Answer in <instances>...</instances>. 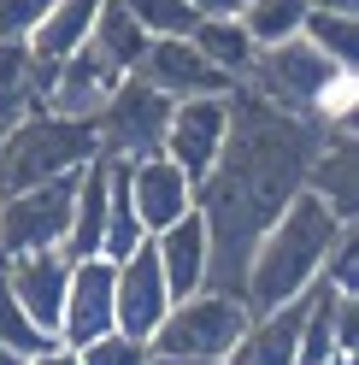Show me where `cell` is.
<instances>
[{"label": "cell", "instance_id": "17", "mask_svg": "<svg viewBox=\"0 0 359 365\" xmlns=\"http://www.w3.org/2000/svg\"><path fill=\"white\" fill-rule=\"evenodd\" d=\"M106 195H112V159H88L77 171V189H71V224H65V242L59 254L65 259H88L100 247V224H106Z\"/></svg>", "mask_w": 359, "mask_h": 365}, {"label": "cell", "instance_id": "16", "mask_svg": "<svg viewBox=\"0 0 359 365\" xmlns=\"http://www.w3.org/2000/svg\"><path fill=\"white\" fill-rule=\"evenodd\" d=\"M295 348H301V294L271 312H254L236 348L224 354V365H295Z\"/></svg>", "mask_w": 359, "mask_h": 365}, {"label": "cell", "instance_id": "8", "mask_svg": "<svg viewBox=\"0 0 359 365\" xmlns=\"http://www.w3.org/2000/svg\"><path fill=\"white\" fill-rule=\"evenodd\" d=\"M165 312H171V289H165L160 254H153V236H147L130 259L112 265V324L147 341L153 330H160Z\"/></svg>", "mask_w": 359, "mask_h": 365}, {"label": "cell", "instance_id": "7", "mask_svg": "<svg viewBox=\"0 0 359 365\" xmlns=\"http://www.w3.org/2000/svg\"><path fill=\"white\" fill-rule=\"evenodd\" d=\"M224 130H230V88L224 95H194V101H171V118H165V142L160 153L177 159L189 171V182L212 177L218 153H224Z\"/></svg>", "mask_w": 359, "mask_h": 365}, {"label": "cell", "instance_id": "4", "mask_svg": "<svg viewBox=\"0 0 359 365\" xmlns=\"http://www.w3.org/2000/svg\"><path fill=\"white\" fill-rule=\"evenodd\" d=\"M248 301L224 289H194L183 301H171V312L160 318V330L147 336L153 354H194V359H224L236 348V336L248 330Z\"/></svg>", "mask_w": 359, "mask_h": 365}, {"label": "cell", "instance_id": "5", "mask_svg": "<svg viewBox=\"0 0 359 365\" xmlns=\"http://www.w3.org/2000/svg\"><path fill=\"white\" fill-rule=\"evenodd\" d=\"M165 118H171V101L160 88H147L142 77H118V88L106 95V106L95 112V135H100V159H147L160 153L165 142Z\"/></svg>", "mask_w": 359, "mask_h": 365}, {"label": "cell", "instance_id": "6", "mask_svg": "<svg viewBox=\"0 0 359 365\" xmlns=\"http://www.w3.org/2000/svg\"><path fill=\"white\" fill-rule=\"evenodd\" d=\"M71 189L77 177H53V182H30V189L0 195V259L59 247L65 224H71Z\"/></svg>", "mask_w": 359, "mask_h": 365}, {"label": "cell", "instance_id": "18", "mask_svg": "<svg viewBox=\"0 0 359 365\" xmlns=\"http://www.w3.org/2000/svg\"><path fill=\"white\" fill-rule=\"evenodd\" d=\"M95 12H100V0H53L48 12H41V24L24 36V48L36 59H65V53H77L88 30H95Z\"/></svg>", "mask_w": 359, "mask_h": 365}, {"label": "cell", "instance_id": "26", "mask_svg": "<svg viewBox=\"0 0 359 365\" xmlns=\"http://www.w3.org/2000/svg\"><path fill=\"white\" fill-rule=\"evenodd\" d=\"M77 359H83V365H147V341L112 324V330H100L95 341H83Z\"/></svg>", "mask_w": 359, "mask_h": 365}, {"label": "cell", "instance_id": "20", "mask_svg": "<svg viewBox=\"0 0 359 365\" xmlns=\"http://www.w3.org/2000/svg\"><path fill=\"white\" fill-rule=\"evenodd\" d=\"M147 30L136 24V18H130L124 6H118V0H100V12H95V30H88V48H95L106 65H112V71H136V59L147 53Z\"/></svg>", "mask_w": 359, "mask_h": 365}, {"label": "cell", "instance_id": "22", "mask_svg": "<svg viewBox=\"0 0 359 365\" xmlns=\"http://www.w3.org/2000/svg\"><path fill=\"white\" fill-rule=\"evenodd\" d=\"M36 112V53L24 41H0V124Z\"/></svg>", "mask_w": 359, "mask_h": 365}, {"label": "cell", "instance_id": "29", "mask_svg": "<svg viewBox=\"0 0 359 365\" xmlns=\"http://www.w3.org/2000/svg\"><path fill=\"white\" fill-rule=\"evenodd\" d=\"M30 365H83V359H77V348H65V341H48V348L30 354Z\"/></svg>", "mask_w": 359, "mask_h": 365}, {"label": "cell", "instance_id": "14", "mask_svg": "<svg viewBox=\"0 0 359 365\" xmlns=\"http://www.w3.org/2000/svg\"><path fill=\"white\" fill-rule=\"evenodd\" d=\"M301 189H312L342 224L359 218V153H353V130H324V142H318V153H312Z\"/></svg>", "mask_w": 359, "mask_h": 365}, {"label": "cell", "instance_id": "11", "mask_svg": "<svg viewBox=\"0 0 359 365\" xmlns=\"http://www.w3.org/2000/svg\"><path fill=\"white\" fill-rule=\"evenodd\" d=\"M100 330H112V259L88 254L71 259V277H65V307H59V336L65 348H83Z\"/></svg>", "mask_w": 359, "mask_h": 365}, {"label": "cell", "instance_id": "3", "mask_svg": "<svg viewBox=\"0 0 359 365\" xmlns=\"http://www.w3.org/2000/svg\"><path fill=\"white\" fill-rule=\"evenodd\" d=\"M342 71H353V65H335V59H324L318 48H312L306 36H288V41H271V48H259L241 83H248L254 95H265L271 106H283V112L318 118V106H324V95H330V83L342 77Z\"/></svg>", "mask_w": 359, "mask_h": 365}, {"label": "cell", "instance_id": "31", "mask_svg": "<svg viewBox=\"0 0 359 365\" xmlns=\"http://www.w3.org/2000/svg\"><path fill=\"white\" fill-rule=\"evenodd\" d=\"M147 365H224V359H194V354H153V348H147Z\"/></svg>", "mask_w": 359, "mask_h": 365}, {"label": "cell", "instance_id": "23", "mask_svg": "<svg viewBox=\"0 0 359 365\" xmlns=\"http://www.w3.org/2000/svg\"><path fill=\"white\" fill-rule=\"evenodd\" d=\"M241 30L254 36V48H271V41L301 36V18H306V0H241Z\"/></svg>", "mask_w": 359, "mask_h": 365}, {"label": "cell", "instance_id": "2", "mask_svg": "<svg viewBox=\"0 0 359 365\" xmlns=\"http://www.w3.org/2000/svg\"><path fill=\"white\" fill-rule=\"evenodd\" d=\"M95 153H100L95 118H65V112L36 106L18 124H6V142H0V195L30 189V182H53V177H77Z\"/></svg>", "mask_w": 359, "mask_h": 365}, {"label": "cell", "instance_id": "34", "mask_svg": "<svg viewBox=\"0 0 359 365\" xmlns=\"http://www.w3.org/2000/svg\"><path fill=\"white\" fill-rule=\"evenodd\" d=\"M318 365H359V354H330V359H318Z\"/></svg>", "mask_w": 359, "mask_h": 365}, {"label": "cell", "instance_id": "19", "mask_svg": "<svg viewBox=\"0 0 359 365\" xmlns=\"http://www.w3.org/2000/svg\"><path fill=\"white\" fill-rule=\"evenodd\" d=\"M189 41H194V53L207 59V65H218L230 83H241L248 77V65H254V36L241 30V18L236 12H224V18H194V30H189Z\"/></svg>", "mask_w": 359, "mask_h": 365}, {"label": "cell", "instance_id": "28", "mask_svg": "<svg viewBox=\"0 0 359 365\" xmlns=\"http://www.w3.org/2000/svg\"><path fill=\"white\" fill-rule=\"evenodd\" d=\"M53 0H0V41H24Z\"/></svg>", "mask_w": 359, "mask_h": 365}, {"label": "cell", "instance_id": "12", "mask_svg": "<svg viewBox=\"0 0 359 365\" xmlns=\"http://www.w3.org/2000/svg\"><path fill=\"white\" fill-rule=\"evenodd\" d=\"M6 265V283L18 294V307L30 312V324L41 336H59V307H65V277H71V259L59 247H36V254H12L0 259Z\"/></svg>", "mask_w": 359, "mask_h": 365}, {"label": "cell", "instance_id": "9", "mask_svg": "<svg viewBox=\"0 0 359 365\" xmlns=\"http://www.w3.org/2000/svg\"><path fill=\"white\" fill-rule=\"evenodd\" d=\"M130 77H142L147 88H160L165 101H194V95H224V88H236L218 65H207L194 53L189 36H153Z\"/></svg>", "mask_w": 359, "mask_h": 365}, {"label": "cell", "instance_id": "30", "mask_svg": "<svg viewBox=\"0 0 359 365\" xmlns=\"http://www.w3.org/2000/svg\"><path fill=\"white\" fill-rule=\"evenodd\" d=\"M200 18H224V12H241V0H189Z\"/></svg>", "mask_w": 359, "mask_h": 365}, {"label": "cell", "instance_id": "32", "mask_svg": "<svg viewBox=\"0 0 359 365\" xmlns=\"http://www.w3.org/2000/svg\"><path fill=\"white\" fill-rule=\"evenodd\" d=\"M306 6H318V12H342V18H359V0H306Z\"/></svg>", "mask_w": 359, "mask_h": 365}, {"label": "cell", "instance_id": "13", "mask_svg": "<svg viewBox=\"0 0 359 365\" xmlns=\"http://www.w3.org/2000/svg\"><path fill=\"white\" fill-rule=\"evenodd\" d=\"M118 77H124V71H112V65L83 41L77 53H65V59L53 65V83H48V101H41V106H48V112H65V118H95V112L106 106V95L118 88Z\"/></svg>", "mask_w": 359, "mask_h": 365}, {"label": "cell", "instance_id": "25", "mask_svg": "<svg viewBox=\"0 0 359 365\" xmlns=\"http://www.w3.org/2000/svg\"><path fill=\"white\" fill-rule=\"evenodd\" d=\"M53 336H41L30 324V312L18 307V294L6 283V265H0V348H12V354H36V348H48Z\"/></svg>", "mask_w": 359, "mask_h": 365}, {"label": "cell", "instance_id": "33", "mask_svg": "<svg viewBox=\"0 0 359 365\" xmlns=\"http://www.w3.org/2000/svg\"><path fill=\"white\" fill-rule=\"evenodd\" d=\"M0 365H30V354H12V348H0Z\"/></svg>", "mask_w": 359, "mask_h": 365}, {"label": "cell", "instance_id": "10", "mask_svg": "<svg viewBox=\"0 0 359 365\" xmlns=\"http://www.w3.org/2000/svg\"><path fill=\"white\" fill-rule=\"evenodd\" d=\"M124 189H130V207H136L142 230H165V224H177L189 207H194V182L189 171L177 165V159L165 153H147V159H130L124 165Z\"/></svg>", "mask_w": 359, "mask_h": 365}, {"label": "cell", "instance_id": "35", "mask_svg": "<svg viewBox=\"0 0 359 365\" xmlns=\"http://www.w3.org/2000/svg\"><path fill=\"white\" fill-rule=\"evenodd\" d=\"M0 142H6V124H0Z\"/></svg>", "mask_w": 359, "mask_h": 365}, {"label": "cell", "instance_id": "24", "mask_svg": "<svg viewBox=\"0 0 359 365\" xmlns=\"http://www.w3.org/2000/svg\"><path fill=\"white\" fill-rule=\"evenodd\" d=\"M301 36H306L324 59H335V65H353V59H359V18H342V12H318V6H306Z\"/></svg>", "mask_w": 359, "mask_h": 365}, {"label": "cell", "instance_id": "1", "mask_svg": "<svg viewBox=\"0 0 359 365\" xmlns=\"http://www.w3.org/2000/svg\"><path fill=\"white\" fill-rule=\"evenodd\" d=\"M348 224L312 189H295L283 200V212L259 230L254 254H248V271H241V301H248V312H271L283 301H295V294H306L318 283L324 254H330V242Z\"/></svg>", "mask_w": 359, "mask_h": 365}, {"label": "cell", "instance_id": "21", "mask_svg": "<svg viewBox=\"0 0 359 365\" xmlns=\"http://www.w3.org/2000/svg\"><path fill=\"white\" fill-rule=\"evenodd\" d=\"M147 242V230H142V218H136V207H130V189H124V165L112 159V195H106V224H100V247L95 254L100 259H130L136 247Z\"/></svg>", "mask_w": 359, "mask_h": 365}, {"label": "cell", "instance_id": "27", "mask_svg": "<svg viewBox=\"0 0 359 365\" xmlns=\"http://www.w3.org/2000/svg\"><path fill=\"white\" fill-rule=\"evenodd\" d=\"M318 277H324L335 294H359V230H353V224L330 242V254H324V271H318Z\"/></svg>", "mask_w": 359, "mask_h": 365}, {"label": "cell", "instance_id": "15", "mask_svg": "<svg viewBox=\"0 0 359 365\" xmlns=\"http://www.w3.org/2000/svg\"><path fill=\"white\" fill-rule=\"evenodd\" d=\"M153 254H160L171 301L207 289V254L212 247H207V218H200V207H189L177 224H165V230H153Z\"/></svg>", "mask_w": 359, "mask_h": 365}]
</instances>
